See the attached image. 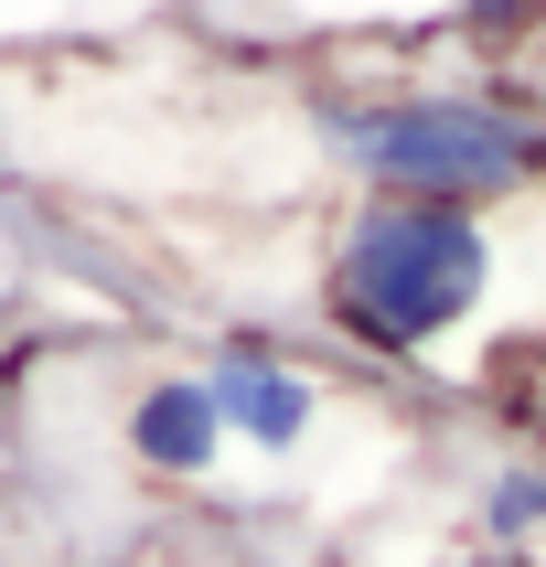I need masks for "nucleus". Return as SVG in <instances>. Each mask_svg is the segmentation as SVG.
<instances>
[{"label": "nucleus", "instance_id": "f257e3e1", "mask_svg": "<svg viewBox=\"0 0 546 567\" xmlns=\"http://www.w3.org/2000/svg\"><path fill=\"white\" fill-rule=\"evenodd\" d=\"M321 332L375 375L482 385L514 353H546V225L472 204L343 193L311 247Z\"/></svg>", "mask_w": 546, "mask_h": 567}, {"label": "nucleus", "instance_id": "f03ea898", "mask_svg": "<svg viewBox=\"0 0 546 567\" xmlns=\"http://www.w3.org/2000/svg\"><path fill=\"white\" fill-rule=\"evenodd\" d=\"M311 151L343 193H396V204H472L514 215L546 193V107L504 86H450V75H396V86H300Z\"/></svg>", "mask_w": 546, "mask_h": 567}, {"label": "nucleus", "instance_id": "7ed1b4c3", "mask_svg": "<svg viewBox=\"0 0 546 567\" xmlns=\"http://www.w3.org/2000/svg\"><path fill=\"white\" fill-rule=\"evenodd\" d=\"M204 385H215L225 450H236V461H257L268 482L311 472L321 450H332V429H343V385L321 375L311 353L268 343V332H225V343L204 353Z\"/></svg>", "mask_w": 546, "mask_h": 567}, {"label": "nucleus", "instance_id": "20e7f679", "mask_svg": "<svg viewBox=\"0 0 546 567\" xmlns=\"http://www.w3.org/2000/svg\"><path fill=\"white\" fill-rule=\"evenodd\" d=\"M119 461L161 493H215L225 482V417H215V385L204 364H151V375L119 396Z\"/></svg>", "mask_w": 546, "mask_h": 567}, {"label": "nucleus", "instance_id": "39448f33", "mask_svg": "<svg viewBox=\"0 0 546 567\" xmlns=\"http://www.w3.org/2000/svg\"><path fill=\"white\" fill-rule=\"evenodd\" d=\"M193 22L268 54H353V43H418L450 22V0H193Z\"/></svg>", "mask_w": 546, "mask_h": 567}, {"label": "nucleus", "instance_id": "423d86ee", "mask_svg": "<svg viewBox=\"0 0 546 567\" xmlns=\"http://www.w3.org/2000/svg\"><path fill=\"white\" fill-rule=\"evenodd\" d=\"M172 0H0V54H96L140 43Z\"/></svg>", "mask_w": 546, "mask_h": 567}, {"label": "nucleus", "instance_id": "0eeeda50", "mask_svg": "<svg viewBox=\"0 0 546 567\" xmlns=\"http://www.w3.org/2000/svg\"><path fill=\"white\" fill-rule=\"evenodd\" d=\"M472 536L493 557H546V450H514L472 482Z\"/></svg>", "mask_w": 546, "mask_h": 567}, {"label": "nucleus", "instance_id": "6e6552de", "mask_svg": "<svg viewBox=\"0 0 546 567\" xmlns=\"http://www.w3.org/2000/svg\"><path fill=\"white\" fill-rule=\"evenodd\" d=\"M525 11H536V0H450V22H461V32H514Z\"/></svg>", "mask_w": 546, "mask_h": 567}, {"label": "nucleus", "instance_id": "1a4fd4ad", "mask_svg": "<svg viewBox=\"0 0 546 567\" xmlns=\"http://www.w3.org/2000/svg\"><path fill=\"white\" fill-rule=\"evenodd\" d=\"M536 364H546V353H536Z\"/></svg>", "mask_w": 546, "mask_h": 567}, {"label": "nucleus", "instance_id": "9d476101", "mask_svg": "<svg viewBox=\"0 0 546 567\" xmlns=\"http://www.w3.org/2000/svg\"><path fill=\"white\" fill-rule=\"evenodd\" d=\"M504 567H514V557H504Z\"/></svg>", "mask_w": 546, "mask_h": 567}]
</instances>
